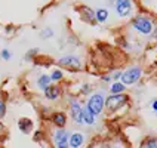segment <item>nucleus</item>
<instances>
[{
    "label": "nucleus",
    "mask_w": 157,
    "mask_h": 148,
    "mask_svg": "<svg viewBox=\"0 0 157 148\" xmlns=\"http://www.w3.org/2000/svg\"><path fill=\"white\" fill-rule=\"evenodd\" d=\"M129 96L123 93H110L108 96H105V107L104 110H107L110 114H114L117 111H120L124 105L128 104Z\"/></svg>",
    "instance_id": "1"
},
{
    "label": "nucleus",
    "mask_w": 157,
    "mask_h": 148,
    "mask_svg": "<svg viewBox=\"0 0 157 148\" xmlns=\"http://www.w3.org/2000/svg\"><path fill=\"white\" fill-rule=\"evenodd\" d=\"M131 27L142 36H151L154 33V22L144 15H136L131 19Z\"/></svg>",
    "instance_id": "2"
},
{
    "label": "nucleus",
    "mask_w": 157,
    "mask_h": 148,
    "mask_svg": "<svg viewBox=\"0 0 157 148\" xmlns=\"http://www.w3.org/2000/svg\"><path fill=\"white\" fill-rule=\"evenodd\" d=\"M56 65L62 70L71 71V73H78V71H83L85 68L82 58L77 55H64L56 61Z\"/></svg>",
    "instance_id": "3"
},
{
    "label": "nucleus",
    "mask_w": 157,
    "mask_h": 148,
    "mask_svg": "<svg viewBox=\"0 0 157 148\" xmlns=\"http://www.w3.org/2000/svg\"><path fill=\"white\" fill-rule=\"evenodd\" d=\"M85 107L90 113H94L95 116H101L104 113V107H105V95L102 92H92L90 95L87 96Z\"/></svg>",
    "instance_id": "4"
},
{
    "label": "nucleus",
    "mask_w": 157,
    "mask_h": 148,
    "mask_svg": "<svg viewBox=\"0 0 157 148\" xmlns=\"http://www.w3.org/2000/svg\"><path fill=\"white\" fill-rule=\"evenodd\" d=\"M51 144L56 148H68L70 131L67 127H55L51 132Z\"/></svg>",
    "instance_id": "5"
},
{
    "label": "nucleus",
    "mask_w": 157,
    "mask_h": 148,
    "mask_svg": "<svg viewBox=\"0 0 157 148\" xmlns=\"http://www.w3.org/2000/svg\"><path fill=\"white\" fill-rule=\"evenodd\" d=\"M68 113H70V119L74 122V124H77V126L83 124V105L76 96L68 98Z\"/></svg>",
    "instance_id": "6"
},
{
    "label": "nucleus",
    "mask_w": 157,
    "mask_h": 148,
    "mask_svg": "<svg viewBox=\"0 0 157 148\" xmlns=\"http://www.w3.org/2000/svg\"><path fill=\"white\" fill-rule=\"evenodd\" d=\"M142 77V68L140 65H133V67H129L124 71H122V76H120V82L126 86H131V85H135L138 83Z\"/></svg>",
    "instance_id": "7"
},
{
    "label": "nucleus",
    "mask_w": 157,
    "mask_h": 148,
    "mask_svg": "<svg viewBox=\"0 0 157 148\" xmlns=\"http://www.w3.org/2000/svg\"><path fill=\"white\" fill-rule=\"evenodd\" d=\"M76 10H77L78 17H80V19H82L83 22H86L89 25H95L96 24L95 9L94 8H90V6H87V5H78L77 8H76Z\"/></svg>",
    "instance_id": "8"
},
{
    "label": "nucleus",
    "mask_w": 157,
    "mask_h": 148,
    "mask_svg": "<svg viewBox=\"0 0 157 148\" xmlns=\"http://www.w3.org/2000/svg\"><path fill=\"white\" fill-rule=\"evenodd\" d=\"M114 8L116 13L120 18L131 17L132 10H133V2L132 0H114Z\"/></svg>",
    "instance_id": "9"
},
{
    "label": "nucleus",
    "mask_w": 157,
    "mask_h": 148,
    "mask_svg": "<svg viewBox=\"0 0 157 148\" xmlns=\"http://www.w3.org/2000/svg\"><path fill=\"white\" fill-rule=\"evenodd\" d=\"M49 122L53 127H67L68 123V116L64 110H53L49 114Z\"/></svg>",
    "instance_id": "10"
},
{
    "label": "nucleus",
    "mask_w": 157,
    "mask_h": 148,
    "mask_svg": "<svg viewBox=\"0 0 157 148\" xmlns=\"http://www.w3.org/2000/svg\"><path fill=\"white\" fill-rule=\"evenodd\" d=\"M43 95L48 101L56 102V101L61 99V96H62V87L59 86V83H51V85L43 90Z\"/></svg>",
    "instance_id": "11"
},
{
    "label": "nucleus",
    "mask_w": 157,
    "mask_h": 148,
    "mask_svg": "<svg viewBox=\"0 0 157 148\" xmlns=\"http://www.w3.org/2000/svg\"><path fill=\"white\" fill-rule=\"evenodd\" d=\"M86 141V135L83 132H70V138H68V147L71 148H80L82 145H85Z\"/></svg>",
    "instance_id": "12"
},
{
    "label": "nucleus",
    "mask_w": 157,
    "mask_h": 148,
    "mask_svg": "<svg viewBox=\"0 0 157 148\" xmlns=\"http://www.w3.org/2000/svg\"><path fill=\"white\" fill-rule=\"evenodd\" d=\"M18 129L22 135H31L34 131V122L30 117H21L18 120Z\"/></svg>",
    "instance_id": "13"
},
{
    "label": "nucleus",
    "mask_w": 157,
    "mask_h": 148,
    "mask_svg": "<svg viewBox=\"0 0 157 148\" xmlns=\"http://www.w3.org/2000/svg\"><path fill=\"white\" fill-rule=\"evenodd\" d=\"M51 83H52L51 76H49V74H44V73H43V74H40L39 77L36 78V86H37V89H39V90H42V92H43L44 89L49 86Z\"/></svg>",
    "instance_id": "14"
},
{
    "label": "nucleus",
    "mask_w": 157,
    "mask_h": 148,
    "mask_svg": "<svg viewBox=\"0 0 157 148\" xmlns=\"http://www.w3.org/2000/svg\"><path fill=\"white\" fill-rule=\"evenodd\" d=\"M110 18V12L107 8H99L95 10V19L96 24H105Z\"/></svg>",
    "instance_id": "15"
},
{
    "label": "nucleus",
    "mask_w": 157,
    "mask_h": 148,
    "mask_svg": "<svg viewBox=\"0 0 157 148\" xmlns=\"http://www.w3.org/2000/svg\"><path fill=\"white\" fill-rule=\"evenodd\" d=\"M96 119H98V116L90 113L86 107L83 105V124H86V126H95Z\"/></svg>",
    "instance_id": "16"
},
{
    "label": "nucleus",
    "mask_w": 157,
    "mask_h": 148,
    "mask_svg": "<svg viewBox=\"0 0 157 148\" xmlns=\"http://www.w3.org/2000/svg\"><path fill=\"white\" fill-rule=\"evenodd\" d=\"M126 85H123L120 80H116V82H111V86H110V93H123L126 90Z\"/></svg>",
    "instance_id": "17"
},
{
    "label": "nucleus",
    "mask_w": 157,
    "mask_h": 148,
    "mask_svg": "<svg viewBox=\"0 0 157 148\" xmlns=\"http://www.w3.org/2000/svg\"><path fill=\"white\" fill-rule=\"evenodd\" d=\"M51 76V80H52V83H61L62 80H64V71L62 68H53L52 73L49 74Z\"/></svg>",
    "instance_id": "18"
},
{
    "label": "nucleus",
    "mask_w": 157,
    "mask_h": 148,
    "mask_svg": "<svg viewBox=\"0 0 157 148\" xmlns=\"http://www.w3.org/2000/svg\"><path fill=\"white\" fill-rule=\"evenodd\" d=\"M142 148H157V136H147L145 139L141 142Z\"/></svg>",
    "instance_id": "19"
},
{
    "label": "nucleus",
    "mask_w": 157,
    "mask_h": 148,
    "mask_svg": "<svg viewBox=\"0 0 157 148\" xmlns=\"http://www.w3.org/2000/svg\"><path fill=\"white\" fill-rule=\"evenodd\" d=\"M44 139H46V133H44L43 129H37V131L33 132V141H34V142L43 144Z\"/></svg>",
    "instance_id": "20"
},
{
    "label": "nucleus",
    "mask_w": 157,
    "mask_h": 148,
    "mask_svg": "<svg viewBox=\"0 0 157 148\" xmlns=\"http://www.w3.org/2000/svg\"><path fill=\"white\" fill-rule=\"evenodd\" d=\"M92 92H94V86H92L90 83H83V85L80 86V90H78V93L82 96H89Z\"/></svg>",
    "instance_id": "21"
},
{
    "label": "nucleus",
    "mask_w": 157,
    "mask_h": 148,
    "mask_svg": "<svg viewBox=\"0 0 157 148\" xmlns=\"http://www.w3.org/2000/svg\"><path fill=\"white\" fill-rule=\"evenodd\" d=\"M53 36H55V31H53L51 27H46V28H43L40 31V37L42 39H52Z\"/></svg>",
    "instance_id": "22"
},
{
    "label": "nucleus",
    "mask_w": 157,
    "mask_h": 148,
    "mask_svg": "<svg viewBox=\"0 0 157 148\" xmlns=\"http://www.w3.org/2000/svg\"><path fill=\"white\" fill-rule=\"evenodd\" d=\"M37 53H39V49H37V47H33V49H30V51L25 53L24 59H25V61H33L36 56H37Z\"/></svg>",
    "instance_id": "23"
},
{
    "label": "nucleus",
    "mask_w": 157,
    "mask_h": 148,
    "mask_svg": "<svg viewBox=\"0 0 157 148\" xmlns=\"http://www.w3.org/2000/svg\"><path fill=\"white\" fill-rule=\"evenodd\" d=\"M0 58H2L3 61H10V59H12V52H10L9 49H2V51H0Z\"/></svg>",
    "instance_id": "24"
},
{
    "label": "nucleus",
    "mask_w": 157,
    "mask_h": 148,
    "mask_svg": "<svg viewBox=\"0 0 157 148\" xmlns=\"http://www.w3.org/2000/svg\"><path fill=\"white\" fill-rule=\"evenodd\" d=\"M6 111H8V107H6V102L3 99H0V120L6 116Z\"/></svg>",
    "instance_id": "25"
},
{
    "label": "nucleus",
    "mask_w": 157,
    "mask_h": 148,
    "mask_svg": "<svg viewBox=\"0 0 157 148\" xmlns=\"http://www.w3.org/2000/svg\"><path fill=\"white\" fill-rule=\"evenodd\" d=\"M6 132H8L6 126H5V124H3V122L0 120V138H2V136H5V135H6Z\"/></svg>",
    "instance_id": "26"
},
{
    "label": "nucleus",
    "mask_w": 157,
    "mask_h": 148,
    "mask_svg": "<svg viewBox=\"0 0 157 148\" xmlns=\"http://www.w3.org/2000/svg\"><path fill=\"white\" fill-rule=\"evenodd\" d=\"M101 80H102L104 83H111V82H113V78H111V76H110V74H104V76L101 77Z\"/></svg>",
    "instance_id": "27"
},
{
    "label": "nucleus",
    "mask_w": 157,
    "mask_h": 148,
    "mask_svg": "<svg viewBox=\"0 0 157 148\" xmlns=\"http://www.w3.org/2000/svg\"><path fill=\"white\" fill-rule=\"evenodd\" d=\"M120 76H122V71H116V73H113V76H111L113 82H116V80H120Z\"/></svg>",
    "instance_id": "28"
},
{
    "label": "nucleus",
    "mask_w": 157,
    "mask_h": 148,
    "mask_svg": "<svg viewBox=\"0 0 157 148\" xmlns=\"http://www.w3.org/2000/svg\"><path fill=\"white\" fill-rule=\"evenodd\" d=\"M151 108H153V111L157 114V98L156 99H153V102H151Z\"/></svg>",
    "instance_id": "29"
}]
</instances>
